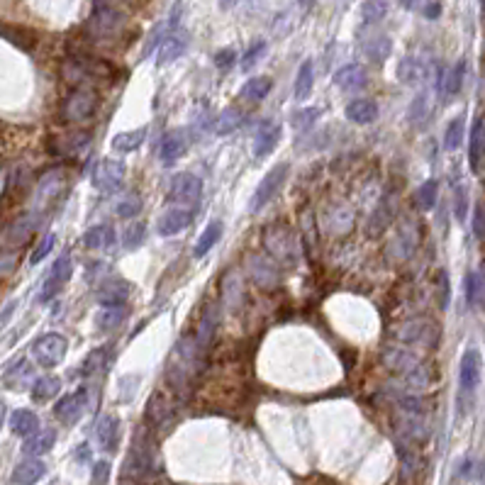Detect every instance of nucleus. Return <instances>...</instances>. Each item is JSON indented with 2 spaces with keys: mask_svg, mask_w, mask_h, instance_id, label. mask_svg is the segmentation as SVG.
<instances>
[{
  "mask_svg": "<svg viewBox=\"0 0 485 485\" xmlns=\"http://www.w3.org/2000/svg\"><path fill=\"white\" fill-rule=\"evenodd\" d=\"M125 27V15L110 3V0H98L91 20L86 25V32L91 39H110Z\"/></svg>",
  "mask_w": 485,
  "mask_h": 485,
  "instance_id": "f257e3e1",
  "label": "nucleus"
},
{
  "mask_svg": "<svg viewBox=\"0 0 485 485\" xmlns=\"http://www.w3.org/2000/svg\"><path fill=\"white\" fill-rule=\"evenodd\" d=\"M264 244H266V249H269L271 259H276V261H281L286 266H295V261H298V254H300L298 239H295V234L286 227V224H274V227L266 229Z\"/></svg>",
  "mask_w": 485,
  "mask_h": 485,
  "instance_id": "f03ea898",
  "label": "nucleus"
},
{
  "mask_svg": "<svg viewBox=\"0 0 485 485\" xmlns=\"http://www.w3.org/2000/svg\"><path fill=\"white\" fill-rule=\"evenodd\" d=\"M66 349H69V344L61 334L49 332V334L39 336V339L32 344V359L37 361L42 369H54V366L61 364L64 356H66Z\"/></svg>",
  "mask_w": 485,
  "mask_h": 485,
  "instance_id": "7ed1b4c3",
  "label": "nucleus"
},
{
  "mask_svg": "<svg viewBox=\"0 0 485 485\" xmlns=\"http://www.w3.org/2000/svg\"><path fill=\"white\" fill-rule=\"evenodd\" d=\"M383 361H386L390 369L400 371V374L405 376V381L412 383V386H427V383H429L427 369H424L422 361H419L415 354H410V351H386Z\"/></svg>",
  "mask_w": 485,
  "mask_h": 485,
  "instance_id": "20e7f679",
  "label": "nucleus"
},
{
  "mask_svg": "<svg viewBox=\"0 0 485 485\" xmlns=\"http://www.w3.org/2000/svg\"><path fill=\"white\" fill-rule=\"evenodd\" d=\"M98 110V96L91 88H76L71 96L64 100V120L69 122H84L88 117H93V112Z\"/></svg>",
  "mask_w": 485,
  "mask_h": 485,
  "instance_id": "39448f33",
  "label": "nucleus"
},
{
  "mask_svg": "<svg viewBox=\"0 0 485 485\" xmlns=\"http://www.w3.org/2000/svg\"><path fill=\"white\" fill-rule=\"evenodd\" d=\"M288 171H291L288 164H276V166L264 176V181L259 183L256 193H254V198H251V205H249L251 212H259L264 205H269L271 200L276 198L278 191H281L283 183L288 179Z\"/></svg>",
  "mask_w": 485,
  "mask_h": 485,
  "instance_id": "423d86ee",
  "label": "nucleus"
},
{
  "mask_svg": "<svg viewBox=\"0 0 485 485\" xmlns=\"http://www.w3.org/2000/svg\"><path fill=\"white\" fill-rule=\"evenodd\" d=\"M125 164L117 161V159H103L93 171V186L100 193H117L125 183Z\"/></svg>",
  "mask_w": 485,
  "mask_h": 485,
  "instance_id": "0eeeda50",
  "label": "nucleus"
},
{
  "mask_svg": "<svg viewBox=\"0 0 485 485\" xmlns=\"http://www.w3.org/2000/svg\"><path fill=\"white\" fill-rule=\"evenodd\" d=\"M395 339L402 344H419V346H434L436 344V327L427 319L417 322H405L395 329Z\"/></svg>",
  "mask_w": 485,
  "mask_h": 485,
  "instance_id": "6e6552de",
  "label": "nucleus"
},
{
  "mask_svg": "<svg viewBox=\"0 0 485 485\" xmlns=\"http://www.w3.org/2000/svg\"><path fill=\"white\" fill-rule=\"evenodd\" d=\"M169 195L176 203H198L200 195H203V181L195 174H188V171L176 174L174 181H171Z\"/></svg>",
  "mask_w": 485,
  "mask_h": 485,
  "instance_id": "1a4fd4ad",
  "label": "nucleus"
},
{
  "mask_svg": "<svg viewBox=\"0 0 485 485\" xmlns=\"http://www.w3.org/2000/svg\"><path fill=\"white\" fill-rule=\"evenodd\" d=\"M188 49V34L179 27H171L164 39L159 42V51H156V64L159 66H166V64L176 61L186 54Z\"/></svg>",
  "mask_w": 485,
  "mask_h": 485,
  "instance_id": "9d476101",
  "label": "nucleus"
},
{
  "mask_svg": "<svg viewBox=\"0 0 485 485\" xmlns=\"http://www.w3.org/2000/svg\"><path fill=\"white\" fill-rule=\"evenodd\" d=\"M483 374V361L478 349H466L464 356H461V369H459V381L464 393H473L481 383Z\"/></svg>",
  "mask_w": 485,
  "mask_h": 485,
  "instance_id": "9b49d317",
  "label": "nucleus"
},
{
  "mask_svg": "<svg viewBox=\"0 0 485 485\" xmlns=\"http://www.w3.org/2000/svg\"><path fill=\"white\" fill-rule=\"evenodd\" d=\"M74 276V266H71V256L64 254L61 259H56V264L51 266V274L46 278V283L39 291V303H49L54 295L61 291L64 283H69V278Z\"/></svg>",
  "mask_w": 485,
  "mask_h": 485,
  "instance_id": "f8f14e48",
  "label": "nucleus"
},
{
  "mask_svg": "<svg viewBox=\"0 0 485 485\" xmlns=\"http://www.w3.org/2000/svg\"><path fill=\"white\" fill-rule=\"evenodd\" d=\"M151 466H154V459H151V451L144 446L141 441H137L132 446V454L127 456L125 461V473H122V481H139V478H144L146 473H151Z\"/></svg>",
  "mask_w": 485,
  "mask_h": 485,
  "instance_id": "ddd939ff",
  "label": "nucleus"
},
{
  "mask_svg": "<svg viewBox=\"0 0 485 485\" xmlns=\"http://www.w3.org/2000/svg\"><path fill=\"white\" fill-rule=\"evenodd\" d=\"M84 412H86V390H76L71 395H64L54 407L56 419H61L64 424H76Z\"/></svg>",
  "mask_w": 485,
  "mask_h": 485,
  "instance_id": "4468645a",
  "label": "nucleus"
},
{
  "mask_svg": "<svg viewBox=\"0 0 485 485\" xmlns=\"http://www.w3.org/2000/svg\"><path fill=\"white\" fill-rule=\"evenodd\" d=\"M278 141H281V125L274 120H264L256 129V137H254V156H269L278 146Z\"/></svg>",
  "mask_w": 485,
  "mask_h": 485,
  "instance_id": "2eb2a0df",
  "label": "nucleus"
},
{
  "mask_svg": "<svg viewBox=\"0 0 485 485\" xmlns=\"http://www.w3.org/2000/svg\"><path fill=\"white\" fill-rule=\"evenodd\" d=\"M96 439H98L100 451L115 454L117 444H120V417H117V415L100 417V422L96 427Z\"/></svg>",
  "mask_w": 485,
  "mask_h": 485,
  "instance_id": "dca6fc26",
  "label": "nucleus"
},
{
  "mask_svg": "<svg viewBox=\"0 0 485 485\" xmlns=\"http://www.w3.org/2000/svg\"><path fill=\"white\" fill-rule=\"evenodd\" d=\"M188 132L186 129H174V132H169L166 137L161 141V149H159V156H161V161L166 164H174L179 161L183 154L188 151Z\"/></svg>",
  "mask_w": 485,
  "mask_h": 485,
  "instance_id": "f3484780",
  "label": "nucleus"
},
{
  "mask_svg": "<svg viewBox=\"0 0 485 485\" xmlns=\"http://www.w3.org/2000/svg\"><path fill=\"white\" fill-rule=\"evenodd\" d=\"M132 295V283L122 278H110L108 283L98 288V303L100 305H125V300Z\"/></svg>",
  "mask_w": 485,
  "mask_h": 485,
  "instance_id": "a211bd4d",
  "label": "nucleus"
},
{
  "mask_svg": "<svg viewBox=\"0 0 485 485\" xmlns=\"http://www.w3.org/2000/svg\"><path fill=\"white\" fill-rule=\"evenodd\" d=\"M191 222H193V212L191 210L174 208V210L164 212V215L159 217L156 232L161 234V236H174V234L183 232V229H186Z\"/></svg>",
  "mask_w": 485,
  "mask_h": 485,
  "instance_id": "6ab92c4d",
  "label": "nucleus"
},
{
  "mask_svg": "<svg viewBox=\"0 0 485 485\" xmlns=\"http://www.w3.org/2000/svg\"><path fill=\"white\" fill-rule=\"evenodd\" d=\"M32 381V366L27 364V359H15L5 366L3 371V386L13 388V390H22L27 388V383Z\"/></svg>",
  "mask_w": 485,
  "mask_h": 485,
  "instance_id": "aec40b11",
  "label": "nucleus"
},
{
  "mask_svg": "<svg viewBox=\"0 0 485 485\" xmlns=\"http://www.w3.org/2000/svg\"><path fill=\"white\" fill-rule=\"evenodd\" d=\"M334 86H339L341 91H359V88L366 86L369 81V74L361 64H349V66H341L334 74Z\"/></svg>",
  "mask_w": 485,
  "mask_h": 485,
  "instance_id": "412c9836",
  "label": "nucleus"
},
{
  "mask_svg": "<svg viewBox=\"0 0 485 485\" xmlns=\"http://www.w3.org/2000/svg\"><path fill=\"white\" fill-rule=\"evenodd\" d=\"M485 159V120L478 117L471 127V139H469V164L473 171L481 169Z\"/></svg>",
  "mask_w": 485,
  "mask_h": 485,
  "instance_id": "4be33fe9",
  "label": "nucleus"
},
{
  "mask_svg": "<svg viewBox=\"0 0 485 485\" xmlns=\"http://www.w3.org/2000/svg\"><path fill=\"white\" fill-rule=\"evenodd\" d=\"M54 444H56V431L54 429L34 431V434L25 436L22 454H25V456H42V454L51 451V446H54Z\"/></svg>",
  "mask_w": 485,
  "mask_h": 485,
  "instance_id": "5701e85b",
  "label": "nucleus"
},
{
  "mask_svg": "<svg viewBox=\"0 0 485 485\" xmlns=\"http://www.w3.org/2000/svg\"><path fill=\"white\" fill-rule=\"evenodd\" d=\"M344 112H346V120H351L354 125H369V122L378 120V105L369 98L351 100Z\"/></svg>",
  "mask_w": 485,
  "mask_h": 485,
  "instance_id": "b1692460",
  "label": "nucleus"
},
{
  "mask_svg": "<svg viewBox=\"0 0 485 485\" xmlns=\"http://www.w3.org/2000/svg\"><path fill=\"white\" fill-rule=\"evenodd\" d=\"M46 473V466L44 461H39L37 456H29L27 461H22V464L15 466V473L10 476V483H37L42 481Z\"/></svg>",
  "mask_w": 485,
  "mask_h": 485,
  "instance_id": "393cba45",
  "label": "nucleus"
},
{
  "mask_svg": "<svg viewBox=\"0 0 485 485\" xmlns=\"http://www.w3.org/2000/svg\"><path fill=\"white\" fill-rule=\"evenodd\" d=\"M129 315V307L127 305H103V310L96 315V327L100 332H112L117 329Z\"/></svg>",
  "mask_w": 485,
  "mask_h": 485,
  "instance_id": "a878e982",
  "label": "nucleus"
},
{
  "mask_svg": "<svg viewBox=\"0 0 485 485\" xmlns=\"http://www.w3.org/2000/svg\"><path fill=\"white\" fill-rule=\"evenodd\" d=\"M34 229H37V220H34V215H22L8 227L5 239H8V244L20 246V244H25V241H29V236L34 234Z\"/></svg>",
  "mask_w": 485,
  "mask_h": 485,
  "instance_id": "bb28decb",
  "label": "nucleus"
},
{
  "mask_svg": "<svg viewBox=\"0 0 485 485\" xmlns=\"http://www.w3.org/2000/svg\"><path fill=\"white\" fill-rule=\"evenodd\" d=\"M3 37L5 42H10L22 51H32L34 44H37V34H34L32 29L20 27V25H3Z\"/></svg>",
  "mask_w": 485,
  "mask_h": 485,
  "instance_id": "cd10ccee",
  "label": "nucleus"
},
{
  "mask_svg": "<svg viewBox=\"0 0 485 485\" xmlns=\"http://www.w3.org/2000/svg\"><path fill=\"white\" fill-rule=\"evenodd\" d=\"M146 139V129L139 127V129H129V132H117L115 137H112V149L120 151V154H129L134 149H139L141 144H144Z\"/></svg>",
  "mask_w": 485,
  "mask_h": 485,
  "instance_id": "c85d7f7f",
  "label": "nucleus"
},
{
  "mask_svg": "<svg viewBox=\"0 0 485 485\" xmlns=\"http://www.w3.org/2000/svg\"><path fill=\"white\" fill-rule=\"evenodd\" d=\"M390 51H393V42H390L388 34H376V37L366 39L364 44V54L374 64H383L390 56Z\"/></svg>",
  "mask_w": 485,
  "mask_h": 485,
  "instance_id": "c756f323",
  "label": "nucleus"
},
{
  "mask_svg": "<svg viewBox=\"0 0 485 485\" xmlns=\"http://www.w3.org/2000/svg\"><path fill=\"white\" fill-rule=\"evenodd\" d=\"M312 86H315V69H312V61H303L298 69V76H295V86H293V96L295 100H307L312 93Z\"/></svg>",
  "mask_w": 485,
  "mask_h": 485,
  "instance_id": "7c9ffc66",
  "label": "nucleus"
},
{
  "mask_svg": "<svg viewBox=\"0 0 485 485\" xmlns=\"http://www.w3.org/2000/svg\"><path fill=\"white\" fill-rule=\"evenodd\" d=\"M59 390H61V381H59L56 376H44L32 383L29 393H32V400L37 402V405H42V402H49L51 398H56Z\"/></svg>",
  "mask_w": 485,
  "mask_h": 485,
  "instance_id": "2f4dec72",
  "label": "nucleus"
},
{
  "mask_svg": "<svg viewBox=\"0 0 485 485\" xmlns=\"http://www.w3.org/2000/svg\"><path fill=\"white\" fill-rule=\"evenodd\" d=\"M10 429L15 436H29L39 429V417L29 410H15L10 417Z\"/></svg>",
  "mask_w": 485,
  "mask_h": 485,
  "instance_id": "473e14b6",
  "label": "nucleus"
},
{
  "mask_svg": "<svg viewBox=\"0 0 485 485\" xmlns=\"http://www.w3.org/2000/svg\"><path fill=\"white\" fill-rule=\"evenodd\" d=\"M115 241V229L110 224H96L84 234V244L88 249H105Z\"/></svg>",
  "mask_w": 485,
  "mask_h": 485,
  "instance_id": "72a5a7b5",
  "label": "nucleus"
},
{
  "mask_svg": "<svg viewBox=\"0 0 485 485\" xmlns=\"http://www.w3.org/2000/svg\"><path fill=\"white\" fill-rule=\"evenodd\" d=\"M91 134L88 132H81V134H71V137H61L56 139V144L51 146V151L59 154V156H71V154H81L88 146V139Z\"/></svg>",
  "mask_w": 485,
  "mask_h": 485,
  "instance_id": "f704fd0d",
  "label": "nucleus"
},
{
  "mask_svg": "<svg viewBox=\"0 0 485 485\" xmlns=\"http://www.w3.org/2000/svg\"><path fill=\"white\" fill-rule=\"evenodd\" d=\"M220 236H222V222H210L208 227L203 229V234L198 236V244H195V249H193V256L195 259L205 256V254L220 241Z\"/></svg>",
  "mask_w": 485,
  "mask_h": 485,
  "instance_id": "c9c22d12",
  "label": "nucleus"
},
{
  "mask_svg": "<svg viewBox=\"0 0 485 485\" xmlns=\"http://www.w3.org/2000/svg\"><path fill=\"white\" fill-rule=\"evenodd\" d=\"M271 86L274 84H271L269 76H256V79L246 81V84L241 86L239 96L244 100H251V103H259V100H264L271 93Z\"/></svg>",
  "mask_w": 485,
  "mask_h": 485,
  "instance_id": "e433bc0d",
  "label": "nucleus"
},
{
  "mask_svg": "<svg viewBox=\"0 0 485 485\" xmlns=\"http://www.w3.org/2000/svg\"><path fill=\"white\" fill-rule=\"evenodd\" d=\"M110 351H112V346H100V349H93V351L86 356L84 364H81L79 374H81V376H93V374H100V371L105 369V364H108Z\"/></svg>",
  "mask_w": 485,
  "mask_h": 485,
  "instance_id": "4c0bfd02",
  "label": "nucleus"
},
{
  "mask_svg": "<svg viewBox=\"0 0 485 485\" xmlns=\"http://www.w3.org/2000/svg\"><path fill=\"white\" fill-rule=\"evenodd\" d=\"M464 79H466V61L461 59V61L454 64V66L446 71V76H444L441 93L444 96H456L461 86H464Z\"/></svg>",
  "mask_w": 485,
  "mask_h": 485,
  "instance_id": "58836bf2",
  "label": "nucleus"
},
{
  "mask_svg": "<svg viewBox=\"0 0 485 485\" xmlns=\"http://www.w3.org/2000/svg\"><path fill=\"white\" fill-rule=\"evenodd\" d=\"M244 122V115H241L239 108H224L215 120V132L217 134H232L234 129L241 127Z\"/></svg>",
  "mask_w": 485,
  "mask_h": 485,
  "instance_id": "ea45409f",
  "label": "nucleus"
},
{
  "mask_svg": "<svg viewBox=\"0 0 485 485\" xmlns=\"http://www.w3.org/2000/svg\"><path fill=\"white\" fill-rule=\"evenodd\" d=\"M436 195H439V186H436V181H424L422 186H419L417 191H415V205L422 212L434 210Z\"/></svg>",
  "mask_w": 485,
  "mask_h": 485,
  "instance_id": "a19ab883",
  "label": "nucleus"
},
{
  "mask_svg": "<svg viewBox=\"0 0 485 485\" xmlns=\"http://www.w3.org/2000/svg\"><path fill=\"white\" fill-rule=\"evenodd\" d=\"M398 76L402 79V84H417L419 79H424V76H427V66H424V64H419L417 59H405V61L400 64V69H398Z\"/></svg>",
  "mask_w": 485,
  "mask_h": 485,
  "instance_id": "79ce46f5",
  "label": "nucleus"
},
{
  "mask_svg": "<svg viewBox=\"0 0 485 485\" xmlns=\"http://www.w3.org/2000/svg\"><path fill=\"white\" fill-rule=\"evenodd\" d=\"M386 15H388V0H366V3L361 5V17H364V22H369V25L381 22Z\"/></svg>",
  "mask_w": 485,
  "mask_h": 485,
  "instance_id": "37998d69",
  "label": "nucleus"
},
{
  "mask_svg": "<svg viewBox=\"0 0 485 485\" xmlns=\"http://www.w3.org/2000/svg\"><path fill=\"white\" fill-rule=\"evenodd\" d=\"M215 322H217L215 310H208V312H205L203 322H200V329H198V336H195V344H198V349H208V346H210L212 332H215Z\"/></svg>",
  "mask_w": 485,
  "mask_h": 485,
  "instance_id": "c03bdc74",
  "label": "nucleus"
},
{
  "mask_svg": "<svg viewBox=\"0 0 485 485\" xmlns=\"http://www.w3.org/2000/svg\"><path fill=\"white\" fill-rule=\"evenodd\" d=\"M466 298L471 305H478L485 300V278L481 274H469L466 276Z\"/></svg>",
  "mask_w": 485,
  "mask_h": 485,
  "instance_id": "a18cd8bd",
  "label": "nucleus"
},
{
  "mask_svg": "<svg viewBox=\"0 0 485 485\" xmlns=\"http://www.w3.org/2000/svg\"><path fill=\"white\" fill-rule=\"evenodd\" d=\"M171 407L166 405V400H164V395H154L149 400V405H146V419H149L151 424H161L164 419L169 417Z\"/></svg>",
  "mask_w": 485,
  "mask_h": 485,
  "instance_id": "49530a36",
  "label": "nucleus"
},
{
  "mask_svg": "<svg viewBox=\"0 0 485 485\" xmlns=\"http://www.w3.org/2000/svg\"><path fill=\"white\" fill-rule=\"evenodd\" d=\"M464 141V117H454L451 125L446 127V134H444V146L449 151H456Z\"/></svg>",
  "mask_w": 485,
  "mask_h": 485,
  "instance_id": "de8ad7c7",
  "label": "nucleus"
},
{
  "mask_svg": "<svg viewBox=\"0 0 485 485\" xmlns=\"http://www.w3.org/2000/svg\"><path fill=\"white\" fill-rule=\"evenodd\" d=\"M61 181H64V174H61V171H54V174L44 176V179L39 181V188H37L39 200H51V198H56Z\"/></svg>",
  "mask_w": 485,
  "mask_h": 485,
  "instance_id": "09e8293b",
  "label": "nucleus"
},
{
  "mask_svg": "<svg viewBox=\"0 0 485 485\" xmlns=\"http://www.w3.org/2000/svg\"><path fill=\"white\" fill-rule=\"evenodd\" d=\"M144 239H146V224L137 220L134 224H129L127 227V232H125V239H122V244H125V249H139L141 244H144Z\"/></svg>",
  "mask_w": 485,
  "mask_h": 485,
  "instance_id": "8fccbe9b",
  "label": "nucleus"
},
{
  "mask_svg": "<svg viewBox=\"0 0 485 485\" xmlns=\"http://www.w3.org/2000/svg\"><path fill=\"white\" fill-rule=\"evenodd\" d=\"M115 212L120 217H125V220H132V217H137L141 212V200L137 198V195H127L122 203H117Z\"/></svg>",
  "mask_w": 485,
  "mask_h": 485,
  "instance_id": "3c124183",
  "label": "nucleus"
},
{
  "mask_svg": "<svg viewBox=\"0 0 485 485\" xmlns=\"http://www.w3.org/2000/svg\"><path fill=\"white\" fill-rule=\"evenodd\" d=\"M319 115H322V110H319V108H305V110L295 112L293 120H291V125H293L295 129H307V127L312 125V122L317 120Z\"/></svg>",
  "mask_w": 485,
  "mask_h": 485,
  "instance_id": "603ef678",
  "label": "nucleus"
},
{
  "mask_svg": "<svg viewBox=\"0 0 485 485\" xmlns=\"http://www.w3.org/2000/svg\"><path fill=\"white\" fill-rule=\"evenodd\" d=\"M410 120H412V125H415V127H419L424 120H427V98H424V96H417L415 100H412Z\"/></svg>",
  "mask_w": 485,
  "mask_h": 485,
  "instance_id": "864d4df0",
  "label": "nucleus"
},
{
  "mask_svg": "<svg viewBox=\"0 0 485 485\" xmlns=\"http://www.w3.org/2000/svg\"><path fill=\"white\" fill-rule=\"evenodd\" d=\"M51 246H54V234H44L42 239H39V244L34 246V251H32V256H29V261L39 264L46 256V254L51 251Z\"/></svg>",
  "mask_w": 485,
  "mask_h": 485,
  "instance_id": "5fc2aeb1",
  "label": "nucleus"
},
{
  "mask_svg": "<svg viewBox=\"0 0 485 485\" xmlns=\"http://www.w3.org/2000/svg\"><path fill=\"white\" fill-rule=\"evenodd\" d=\"M212 61H215V66H217V69L227 71V69H232V66H234L236 51H234V49H229V46H227V49H220L215 56H212Z\"/></svg>",
  "mask_w": 485,
  "mask_h": 485,
  "instance_id": "6e6d98bb",
  "label": "nucleus"
},
{
  "mask_svg": "<svg viewBox=\"0 0 485 485\" xmlns=\"http://www.w3.org/2000/svg\"><path fill=\"white\" fill-rule=\"evenodd\" d=\"M436 283H439V307L441 310H446L449 307V295H451V288H449V274L446 271H439V276H436Z\"/></svg>",
  "mask_w": 485,
  "mask_h": 485,
  "instance_id": "4d7b16f0",
  "label": "nucleus"
},
{
  "mask_svg": "<svg viewBox=\"0 0 485 485\" xmlns=\"http://www.w3.org/2000/svg\"><path fill=\"white\" fill-rule=\"evenodd\" d=\"M91 481L93 483H108L110 481V464H108V461H98V464L93 466Z\"/></svg>",
  "mask_w": 485,
  "mask_h": 485,
  "instance_id": "13d9d810",
  "label": "nucleus"
},
{
  "mask_svg": "<svg viewBox=\"0 0 485 485\" xmlns=\"http://www.w3.org/2000/svg\"><path fill=\"white\" fill-rule=\"evenodd\" d=\"M473 232H476V236H485V208L483 205H478L476 215H473Z\"/></svg>",
  "mask_w": 485,
  "mask_h": 485,
  "instance_id": "bf43d9fd",
  "label": "nucleus"
},
{
  "mask_svg": "<svg viewBox=\"0 0 485 485\" xmlns=\"http://www.w3.org/2000/svg\"><path fill=\"white\" fill-rule=\"evenodd\" d=\"M264 51H266V42H256V44H254V49L246 51V56H244V69L254 66V64H256V59L261 56Z\"/></svg>",
  "mask_w": 485,
  "mask_h": 485,
  "instance_id": "052dcab7",
  "label": "nucleus"
},
{
  "mask_svg": "<svg viewBox=\"0 0 485 485\" xmlns=\"http://www.w3.org/2000/svg\"><path fill=\"white\" fill-rule=\"evenodd\" d=\"M466 205H469V200H466V188H456V217L461 222L466 220Z\"/></svg>",
  "mask_w": 485,
  "mask_h": 485,
  "instance_id": "680f3d73",
  "label": "nucleus"
},
{
  "mask_svg": "<svg viewBox=\"0 0 485 485\" xmlns=\"http://www.w3.org/2000/svg\"><path fill=\"white\" fill-rule=\"evenodd\" d=\"M424 15H427V17H431V20H434V17L439 15V3H431L429 8L424 10Z\"/></svg>",
  "mask_w": 485,
  "mask_h": 485,
  "instance_id": "e2e57ef3",
  "label": "nucleus"
},
{
  "mask_svg": "<svg viewBox=\"0 0 485 485\" xmlns=\"http://www.w3.org/2000/svg\"><path fill=\"white\" fill-rule=\"evenodd\" d=\"M13 307H17V303H10V305L3 310V324H8V319H10V312H13Z\"/></svg>",
  "mask_w": 485,
  "mask_h": 485,
  "instance_id": "0e129e2a",
  "label": "nucleus"
},
{
  "mask_svg": "<svg viewBox=\"0 0 485 485\" xmlns=\"http://www.w3.org/2000/svg\"><path fill=\"white\" fill-rule=\"evenodd\" d=\"M400 3L405 5V8H415V3H417V0H400Z\"/></svg>",
  "mask_w": 485,
  "mask_h": 485,
  "instance_id": "69168bd1",
  "label": "nucleus"
}]
</instances>
